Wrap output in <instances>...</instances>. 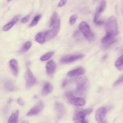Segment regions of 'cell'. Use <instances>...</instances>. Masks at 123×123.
<instances>
[{
	"mask_svg": "<svg viewBox=\"0 0 123 123\" xmlns=\"http://www.w3.org/2000/svg\"><path fill=\"white\" fill-rule=\"evenodd\" d=\"M93 111L92 108L86 109L77 108L75 110L73 120L75 123H88L85 119L86 116L91 113Z\"/></svg>",
	"mask_w": 123,
	"mask_h": 123,
	"instance_id": "obj_1",
	"label": "cell"
},
{
	"mask_svg": "<svg viewBox=\"0 0 123 123\" xmlns=\"http://www.w3.org/2000/svg\"><path fill=\"white\" fill-rule=\"evenodd\" d=\"M105 29L106 32L111 33L115 37L118 35L119 30L116 17L112 16L108 18L105 25Z\"/></svg>",
	"mask_w": 123,
	"mask_h": 123,
	"instance_id": "obj_2",
	"label": "cell"
},
{
	"mask_svg": "<svg viewBox=\"0 0 123 123\" xmlns=\"http://www.w3.org/2000/svg\"><path fill=\"white\" fill-rule=\"evenodd\" d=\"M77 85L76 92L78 95H83L86 91L87 88V79L84 76L77 77L75 80Z\"/></svg>",
	"mask_w": 123,
	"mask_h": 123,
	"instance_id": "obj_3",
	"label": "cell"
},
{
	"mask_svg": "<svg viewBox=\"0 0 123 123\" xmlns=\"http://www.w3.org/2000/svg\"><path fill=\"white\" fill-rule=\"evenodd\" d=\"M79 27L80 31L88 40L91 41L93 40V34L91 31L89 25L86 22H81L80 23Z\"/></svg>",
	"mask_w": 123,
	"mask_h": 123,
	"instance_id": "obj_4",
	"label": "cell"
},
{
	"mask_svg": "<svg viewBox=\"0 0 123 123\" xmlns=\"http://www.w3.org/2000/svg\"><path fill=\"white\" fill-rule=\"evenodd\" d=\"M65 95L70 103L73 105L82 106L85 104V101L83 98L75 97L71 92H66Z\"/></svg>",
	"mask_w": 123,
	"mask_h": 123,
	"instance_id": "obj_5",
	"label": "cell"
},
{
	"mask_svg": "<svg viewBox=\"0 0 123 123\" xmlns=\"http://www.w3.org/2000/svg\"><path fill=\"white\" fill-rule=\"evenodd\" d=\"M107 109L104 107L99 108L96 111L95 117L98 123H108L106 119Z\"/></svg>",
	"mask_w": 123,
	"mask_h": 123,
	"instance_id": "obj_6",
	"label": "cell"
},
{
	"mask_svg": "<svg viewBox=\"0 0 123 123\" xmlns=\"http://www.w3.org/2000/svg\"><path fill=\"white\" fill-rule=\"evenodd\" d=\"M26 86L28 88H30L34 85L36 82V80L31 70L28 68L25 75Z\"/></svg>",
	"mask_w": 123,
	"mask_h": 123,
	"instance_id": "obj_7",
	"label": "cell"
},
{
	"mask_svg": "<svg viewBox=\"0 0 123 123\" xmlns=\"http://www.w3.org/2000/svg\"><path fill=\"white\" fill-rule=\"evenodd\" d=\"M44 107L43 103L40 101L27 113L26 115L30 116L36 115L42 111Z\"/></svg>",
	"mask_w": 123,
	"mask_h": 123,
	"instance_id": "obj_8",
	"label": "cell"
},
{
	"mask_svg": "<svg viewBox=\"0 0 123 123\" xmlns=\"http://www.w3.org/2000/svg\"><path fill=\"white\" fill-rule=\"evenodd\" d=\"M84 56V55L82 54L66 56L62 57L60 61L62 63H69L82 58Z\"/></svg>",
	"mask_w": 123,
	"mask_h": 123,
	"instance_id": "obj_9",
	"label": "cell"
},
{
	"mask_svg": "<svg viewBox=\"0 0 123 123\" xmlns=\"http://www.w3.org/2000/svg\"><path fill=\"white\" fill-rule=\"evenodd\" d=\"M3 86L4 89L8 92H13L17 90V88L13 82L11 80L7 79L4 82Z\"/></svg>",
	"mask_w": 123,
	"mask_h": 123,
	"instance_id": "obj_10",
	"label": "cell"
},
{
	"mask_svg": "<svg viewBox=\"0 0 123 123\" xmlns=\"http://www.w3.org/2000/svg\"><path fill=\"white\" fill-rule=\"evenodd\" d=\"M46 67L47 73L49 74H51L55 72L56 68V64L54 61L51 60L47 63Z\"/></svg>",
	"mask_w": 123,
	"mask_h": 123,
	"instance_id": "obj_11",
	"label": "cell"
},
{
	"mask_svg": "<svg viewBox=\"0 0 123 123\" xmlns=\"http://www.w3.org/2000/svg\"><path fill=\"white\" fill-rule=\"evenodd\" d=\"M10 67L13 74L17 76L18 74V62L15 59H11L9 62Z\"/></svg>",
	"mask_w": 123,
	"mask_h": 123,
	"instance_id": "obj_12",
	"label": "cell"
},
{
	"mask_svg": "<svg viewBox=\"0 0 123 123\" xmlns=\"http://www.w3.org/2000/svg\"><path fill=\"white\" fill-rule=\"evenodd\" d=\"M46 33L47 31L40 32L37 33L35 37V41L40 44L44 43L46 40Z\"/></svg>",
	"mask_w": 123,
	"mask_h": 123,
	"instance_id": "obj_13",
	"label": "cell"
},
{
	"mask_svg": "<svg viewBox=\"0 0 123 123\" xmlns=\"http://www.w3.org/2000/svg\"><path fill=\"white\" fill-rule=\"evenodd\" d=\"M85 70L82 68H78L68 72L67 75L70 76L81 75L84 73Z\"/></svg>",
	"mask_w": 123,
	"mask_h": 123,
	"instance_id": "obj_14",
	"label": "cell"
},
{
	"mask_svg": "<svg viewBox=\"0 0 123 123\" xmlns=\"http://www.w3.org/2000/svg\"><path fill=\"white\" fill-rule=\"evenodd\" d=\"M55 108L59 117H62L64 114L65 112V109L64 106L61 104L56 102L55 105Z\"/></svg>",
	"mask_w": 123,
	"mask_h": 123,
	"instance_id": "obj_15",
	"label": "cell"
},
{
	"mask_svg": "<svg viewBox=\"0 0 123 123\" xmlns=\"http://www.w3.org/2000/svg\"><path fill=\"white\" fill-rule=\"evenodd\" d=\"M53 90V87L51 84L49 82L45 83L43 88L42 94L45 95L50 93Z\"/></svg>",
	"mask_w": 123,
	"mask_h": 123,
	"instance_id": "obj_16",
	"label": "cell"
},
{
	"mask_svg": "<svg viewBox=\"0 0 123 123\" xmlns=\"http://www.w3.org/2000/svg\"><path fill=\"white\" fill-rule=\"evenodd\" d=\"M19 115V111L17 110L10 116L7 123H17Z\"/></svg>",
	"mask_w": 123,
	"mask_h": 123,
	"instance_id": "obj_17",
	"label": "cell"
},
{
	"mask_svg": "<svg viewBox=\"0 0 123 123\" xmlns=\"http://www.w3.org/2000/svg\"><path fill=\"white\" fill-rule=\"evenodd\" d=\"M115 65L116 68L118 70L121 71L123 69V55L117 59Z\"/></svg>",
	"mask_w": 123,
	"mask_h": 123,
	"instance_id": "obj_18",
	"label": "cell"
},
{
	"mask_svg": "<svg viewBox=\"0 0 123 123\" xmlns=\"http://www.w3.org/2000/svg\"><path fill=\"white\" fill-rule=\"evenodd\" d=\"M60 20L58 18L56 21L53 26L52 29V32L56 36L58 33L60 29Z\"/></svg>",
	"mask_w": 123,
	"mask_h": 123,
	"instance_id": "obj_19",
	"label": "cell"
},
{
	"mask_svg": "<svg viewBox=\"0 0 123 123\" xmlns=\"http://www.w3.org/2000/svg\"><path fill=\"white\" fill-rule=\"evenodd\" d=\"M58 15L57 13L55 12H54L52 15L50 20L49 26L51 27L54 25L58 19Z\"/></svg>",
	"mask_w": 123,
	"mask_h": 123,
	"instance_id": "obj_20",
	"label": "cell"
},
{
	"mask_svg": "<svg viewBox=\"0 0 123 123\" xmlns=\"http://www.w3.org/2000/svg\"><path fill=\"white\" fill-rule=\"evenodd\" d=\"M54 51L49 52L42 56L40 58V60L42 61L48 60L54 54Z\"/></svg>",
	"mask_w": 123,
	"mask_h": 123,
	"instance_id": "obj_21",
	"label": "cell"
},
{
	"mask_svg": "<svg viewBox=\"0 0 123 123\" xmlns=\"http://www.w3.org/2000/svg\"><path fill=\"white\" fill-rule=\"evenodd\" d=\"M41 16V15H37L34 17L32 22L30 25V27L34 26L36 25L40 20Z\"/></svg>",
	"mask_w": 123,
	"mask_h": 123,
	"instance_id": "obj_22",
	"label": "cell"
},
{
	"mask_svg": "<svg viewBox=\"0 0 123 123\" xmlns=\"http://www.w3.org/2000/svg\"><path fill=\"white\" fill-rule=\"evenodd\" d=\"M32 45L30 41L25 42L22 46L20 51L21 52H24L28 50L31 47Z\"/></svg>",
	"mask_w": 123,
	"mask_h": 123,
	"instance_id": "obj_23",
	"label": "cell"
},
{
	"mask_svg": "<svg viewBox=\"0 0 123 123\" xmlns=\"http://www.w3.org/2000/svg\"><path fill=\"white\" fill-rule=\"evenodd\" d=\"M16 23L12 20V21L7 23L2 28L3 31H6L9 30Z\"/></svg>",
	"mask_w": 123,
	"mask_h": 123,
	"instance_id": "obj_24",
	"label": "cell"
},
{
	"mask_svg": "<svg viewBox=\"0 0 123 123\" xmlns=\"http://www.w3.org/2000/svg\"><path fill=\"white\" fill-rule=\"evenodd\" d=\"M106 2L105 0H102L97 10L100 13L104 10L105 7Z\"/></svg>",
	"mask_w": 123,
	"mask_h": 123,
	"instance_id": "obj_25",
	"label": "cell"
},
{
	"mask_svg": "<svg viewBox=\"0 0 123 123\" xmlns=\"http://www.w3.org/2000/svg\"><path fill=\"white\" fill-rule=\"evenodd\" d=\"M123 82V75L119 77L114 83L113 86H117Z\"/></svg>",
	"mask_w": 123,
	"mask_h": 123,
	"instance_id": "obj_26",
	"label": "cell"
},
{
	"mask_svg": "<svg viewBox=\"0 0 123 123\" xmlns=\"http://www.w3.org/2000/svg\"><path fill=\"white\" fill-rule=\"evenodd\" d=\"M77 18V16L75 14L71 16L70 18L69 23L71 25H73L75 22Z\"/></svg>",
	"mask_w": 123,
	"mask_h": 123,
	"instance_id": "obj_27",
	"label": "cell"
},
{
	"mask_svg": "<svg viewBox=\"0 0 123 123\" xmlns=\"http://www.w3.org/2000/svg\"><path fill=\"white\" fill-rule=\"evenodd\" d=\"M31 16L30 14H28L24 17L22 19L21 22L23 23H25L29 21Z\"/></svg>",
	"mask_w": 123,
	"mask_h": 123,
	"instance_id": "obj_28",
	"label": "cell"
},
{
	"mask_svg": "<svg viewBox=\"0 0 123 123\" xmlns=\"http://www.w3.org/2000/svg\"><path fill=\"white\" fill-rule=\"evenodd\" d=\"M67 0H62L60 1L57 5V6L58 7H61L64 5L66 3Z\"/></svg>",
	"mask_w": 123,
	"mask_h": 123,
	"instance_id": "obj_29",
	"label": "cell"
},
{
	"mask_svg": "<svg viewBox=\"0 0 123 123\" xmlns=\"http://www.w3.org/2000/svg\"><path fill=\"white\" fill-rule=\"evenodd\" d=\"M100 13H101L98 10L96 12L94 20V23H95L97 21Z\"/></svg>",
	"mask_w": 123,
	"mask_h": 123,
	"instance_id": "obj_30",
	"label": "cell"
},
{
	"mask_svg": "<svg viewBox=\"0 0 123 123\" xmlns=\"http://www.w3.org/2000/svg\"><path fill=\"white\" fill-rule=\"evenodd\" d=\"M17 101L18 103L21 105H23L24 104V102L21 98H18V99Z\"/></svg>",
	"mask_w": 123,
	"mask_h": 123,
	"instance_id": "obj_31",
	"label": "cell"
},
{
	"mask_svg": "<svg viewBox=\"0 0 123 123\" xmlns=\"http://www.w3.org/2000/svg\"><path fill=\"white\" fill-rule=\"evenodd\" d=\"M95 23L96 25H102L104 23L103 21L101 20L97 21Z\"/></svg>",
	"mask_w": 123,
	"mask_h": 123,
	"instance_id": "obj_32",
	"label": "cell"
},
{
	"mask_svg": "<svg viewBox=\"0 0 123 123\" xmlns=\"http://www.w3.org/2000/svg\"><path fill=\"white\" fill-rule=\"evenodd\" d=\"M67 81L65 80H64L62 82V87H65L66 85L67 84Z\"/></svg>",
	"mask_w": 123,
	"mask_h": 123,
	"instance_id": "obj_33",
	"label": "cell"
},
{
	"mask_svg": "<svg viewBox=\"0 0 123 123\" xmlns=\"http://www.w3.org/2000/svg\"><path fill=\"white\" fill-rule=\"evenodd\" d=\"M107 56V55L106 54L105 55L102 57V60L103 61H104L105 60Z\"/></svg>",
	"mask_w": 123,
	"mask_h": 123,
	"instance_id": "obj_34",
	"label": "cell"
},
{
	"mask_svg": "<svg viewBox=\"0 0 123 123\" xmlns=\"http://www.w3.org/2000/svg\"><path fill=\"white\" fill-rule=\"evenodd\" d=\"M12 101V99L11 98H10L8 99V103L10 104L11 103Z\"/></svg>",
	"mask_w": 123,
	"mask_h": 123,
	"instance_id": "obj_35",
	"label": "cell"
},
{
	"mask_svg": "<svg viewBox=\"0 0 123 123\" xmlns=\"http://www.w3.org/2000/svg\"><path fill=\"white\" fill-rule=\"evenodd\" d=\"M21 123H28L26 121H23Z\"/></svg>",
	"mask_w": 123,
	"mask_h": 123,
	"instance_id": "obj_36",
	"label": "cell"
},
{
	"mask_svg": "<svg viewBox=\"0 0 123 123\" xmlns=\"http://www.w3.org/2000/svg\"><path fill=\"white\" fill-rule=\"evenodd\" d=\"M34 98H37V96L36 95H35L34 96Z\"/></svg>",
	"mask_w": 123,
	"mask_h": 123,
	"instance_id": "obj_37",
	"label": "cell"
}]
</instances>
